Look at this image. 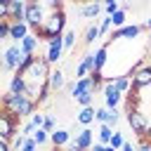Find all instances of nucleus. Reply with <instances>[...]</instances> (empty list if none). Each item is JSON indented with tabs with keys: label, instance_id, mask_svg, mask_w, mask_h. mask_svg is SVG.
Wrapping results in <instances>:
<instances>
[{
	"label": "nucleus",
	"instance_id": "obj_1",
	"mask_svg": "<svg viewBox=\"0 0 151 151\" xmlns=\"http://www.w3.org/2000/svg\"><path fill=\"white\" fill-rule=\"evenodd\" d=\"M2 111L31 120V116L38 111V104H35L33 99H28L26 94H12V92H7V94L2 97Z\"/></svg>",
	"mask_w": 151,
	"mask_h": 151
},
{
	"label": "nucleus",
	"instance_id": "obj_2",
	"mask_svg": "<svg viewBox=\"0 0 151 151\" xmlns=\"http://www.w3.org/2000/svg\"><path fill=\"white\" fill-rule=\"evenodd\" d=\"M66 31H68V28H66V12H57V14H52V17L45 19V24L35 31V35L47 42V40H52V38L64 35Z\"/></svg>",
	"mask_w": 151,
	"mask_h": 151
},
{
	"label": "nucleus",
	"instance_id": "obj_3",
	"mask_svg": "<svg viewBox=\"0 0 151 151\" xmlns=\"http://www.w3.org/2000/svg\"><path fill=\"white\" fill-rule=\"evenodd\" d=\"M19 116H14V113H7V111H2L0 113V139H12L14 134H19L21 130H19Z\"/></svg>",
	"mask_w": 151,
	"mask_h": 151
},
{
	"label": "nucleus",
	"instance_id": "obj_4",
	"mask_svg": "<svg viewBox=\"0 0 151 151\" xmlns=\"http://www.w3.org/2000/svg\"><path fill=\"white\" fill-rule=\"evenodd\" d=\"M24 52H21V47L19 45H9L7 50H5V59H2V66H5V71H12V73H17L21 66H24Z\"/></svg>",
	"mask_w": 151,
	"mask_h": 151
},
{
	"label": "nucleus",
	"instance_id": "obj_5",
	"mask_svg": "<svg viewBox=\"0 0 151 151\" xmlns=\"http://www.w3.org/2000/svg\"><path fill=\"white\" fill-rule=\"evenodd\" d=\"M45 12H42V7H40V2H26V17H24V21L31 26V31L35 33L42 24H45Z\"/></svg>",
	"mask_w": 151,
	"mask_h": 151
},
{
	"label": "nucleus",
	"instance_id": "obj_6",
	"mask_svg": "<svg viewBox=\"0 0 151 151\" xmlns=\"http://www.w3.org/2000/svg\"><path fill=\"white\" fill-rule=\"evenodd\" d=\"M144 31H146V24H127V26H123V28H113L111 35H109V40H106V45H111L113 40H120V38L132 40V38H137V35L144 33Z\"/></svg>",
	"mask_w": 151,
	"mask_h": 151
},
{
	"label": "nucleus",
	"instance_id": "obj_7",
	"mask_svg": "<svg viewBox=\"0 0 151 151\" xmlns=\"http://www.w3.org/2000/svg\"><path fill=\"white\" fill-rule=\"evenodd\" d=\"M127 125L132 127V132L142 139V137H146V132H149V120L144 118V113L139 111V109H127Z\"/></svg>",
	"mask_w": 151,
	"mask_h": 151
},
{
	"label": "nucleus",
	"instance_id": "obj_8",
	"mask_svg": "<svg viewBox=\"0 0 151 151\" xmlns=\"http://www.w3.org/2000/svg\"><path fill=\"white\" fill-rule=\"evenodd\" d=\"M47 45V50H45V61L50 64V66H54L61 57H64V35H59V38H52V40H47L45 42Z\"/></svg>",
	"mask_w": 151,
	"mask_h": 151
},
{
	"label": "nucleus",
	"instance_id": "obj_9",
	"mask_svg": "<svg viewBox=\"0 0 151 151\" xmlns=\"http://www.w3.org/2000/svg\"><path fill=\"white\" fill-rule=\"evenodd\" d=\"M26 2L24 0H7V21H24Z\"/></svg>",
	"mask_w": 151,
	"mask_h": 151
},
{
	"label": "nucleus",
	"instance_id": "obj_10",
	"mask_svg": "<svg viewBox=\"0 0 151 151\" xmlns=\"http://www.w3.org/2000/svg\"><path fill=\"white\" fill-rule=\"evenodd\" d=\"M120 101H123V94L116 90V85H104V106L118 111Z\"/></svg>",
	"mask_w": 151,
	"mask_h": 151
},
{
	"label": "nucleus",
	"instance_id": "obj_11",
	"mask_svg": "<svg viewBox=\"0 0 151 151\" xmlns=\"http://www.w3.org/2000/svg\"><path fill=\"white\" fill-rule=\"evenodd\" d=\"M149 85H151V64H144L132 76V87L134 90H142V87H149Z\"/></svg>",
	"mask_w": 151,
	"mask_h": 151
},
{
	"label": "nucleus",
	"instance_id": "obj_12",
	"mask_svg": "<svg viewBox=\"0 0 151 151\" xmlns=\"http://www.w3.org/2000/svg\"><path fill=\"white\" fill-rule=\"evenodd\" d=\"M97 120H99V125H109V127H113V125L120 120V113L113 111V109L101 106V109H97Z\"/></svg>",
	"mask_w": 151,
	"mask_h": 151
},
{
	"label": "nucleus",
	"instance_id": "obj_13",
	"mask_svg": "<svg viewBox=\"0 0 151 151\" xmlns=\"http://www.w3.org/2000/svg\"><path fill=\"white\" fill-rule=\"evenodd\" d=\"M92 137H94L92 130H90V127H83V130L76 132V139H73V142H76V146H78L80 151H92V146H94V144H92Z\"/></svg>",
	"mask_w": 151,
	"mask_h": 151
},
{
	"label": "nucleus",
	"instance_id": "obj_14",
	"mask_svg": "<svg viewBox=\"0 0 151 151\" xmlns=\"http://www.w3.org/2000/svg\"><path fill=\"white\" fill-rule=\"evenodd\" d=\"M40 42H42V40H40V38L35 35V33H31V35H28L26 40H21V42H19V47H21L24 57H31V54H35V52H38Z\"/></svg>",
	"mask_w": 151,
	"mask_h": 151
},
{
	"label": "nucleus",
	"instance_id": "obj_15",
	"mask_svg": "<svg viewBox=\"0 0 151 151\" xmlns=\"http://www.w3.org/2000/svg\"><path fill=\"white\" fill-rule=\"evenodd\" d=\"M50 142H52L54 149H64V146H68L73 139H71V132H68V130H54V132L50 134Z\"/></svg>",
	"mask_w": 151,
	"mask_h": 151
},
{
	"label": "nucleus",
	"instance_id": "obj_16",
	"mask_svg": "<svg viewBox=\"0 0 151 151\" xmlns=\"http://www.w3.org/2000/svg\"><path fill=\"white\" fill-rule=\"evenodd\" d=\"M76 120L83 125V127H90L94 120H97V109L94 106H87V109H80L78 111V116H76Z\"/></svg>",
	"mask_w": 151,
	"mask_h": 151
},
{
	"label": "nucleus",
	"instance_id": "obj_17",
	"mask_svg": "<svg viewBox=\"0 0 151 151\" xmlns=\"http://www.w3.org/2000/svg\"><path fill=\"white\" fill-rule=\"evenodd\" d=\"M101 9H104L101 2H87V5H80V7H78L80 17H85V19H94V17H99Z\"/></svg>",
	"mask_w": 151,
	"mask_h": 151
},
{
	"label": "nucleus",
	"instance_id": "obj_18",
	"mask_svg": "<svg viewBox=\"0 0 151 151\" xmlns=\"http://www.w3.org/2000/svg\"><path fill=\"white\" fill-rule=\"evenodd\" d=\"M50 87L57 92V90H61V87H66V80H64V71L61 68H52V73H50Z\"/></svg>",
	"mask_w": 151,
	"mask_h": 151
},
{
	"label": "nucleus",
	"instance_id": "obj_19",
	"mask_svg": "<svg viewBox=\"0 0 151 151\" xmlns=\"http://www.w3.org/2000/svg\"><path fill=\"white\" fill-rule=\"evenodd\" d=\"M106 57H109V45H101L94 52V73H101V68L106 64Z\"/></svg>",
	"mask_w": 151,
	"mask_h": 151
},
{
	"label": "nucleus",
	"instance_id": "obj_20",
	"mask_svg": "<svg viewBox=\"0 0 151 151\" xmlns=\"http://www.w3.org/2000/svg\"><path fill=\"white\" fill-rule=\"evenodd\" d=\"M7 92H12V94H24L26 92V80L21 78V76H12V80H9V87H7Z\"/></svg>",
	"mask_w": 151,
	"mask_h": 151
},
{
	"label": "nucleus",
	"instance_id": "obj_21",
	"mask_svg": "<svg viewBox=\"0 0 151 151\" xmlns=\"http://www.w3.org/2000/svg\"><path fill=\"white\" fill-rule=\"evenodd\" d=\"M101 35V31H99V24H90L87 26V31H85V38H83V42L85 45H92L97 38Z\"/></svg>",
	"mask_w": 151,
	"mask_h": 151
},
{
	"label": "nucleus",
	"instance_id": "obj_22",
	"mask_svg": "<svg viewBox=\"0 0 151 151\" xmlns=\"http://www.w3.org/2000/svg\"><path fill=\"white\" fill-rule=\"evenodd\" d=\"M111 139H113V127H109V125H99V144L109 146Z\"/></svg>",
	"mask_w": 151,
	"mask_h": 151
},
{
	"label": "nucleus",
	"instance_id": "obj_23",
	"mask_svg": "<svg viewBox=\"0 0 151 151\" xmlns=\"http://www.w3.org/2000/svg\"><path fill=\"white\" fill-rule=\"evenodd\" d=\"M76 101L83 106V109H87V106H92V101H94V90H87V92H80L78 97H76Z\"/></svg>",
	"mask_w": 151,
	"mask_h": 151
},
{
	"label": "nucleus",
	"instance_id": "obj_24",
	"mask_svg": "<svg viewBox=\"0 0 151 151\" xmlns=\"http://www.w3.org/2000/svg\"><path fill=\"white\" fill-rule=\"evenodd\" d=\"M73 47H76V31L68 28V31L64 33V52H71Z\"/></svg>",
	"mask_w": 151,
	"mask_h": 151
},
{
	"label": "nucleus",
	"instance_id": "obj_25",
	"mask_svg": "<svg viewBox=\"0 0 151 151\" xmlns=\"http://www.w3.org/2000/svg\"><path fill=\"white\" fill-rule=\"evenodd\" d=\"M111 19H113V26H116V28H123V26H127V24H125V19H127L125 9H118V12H116Z\"/></svg>",
	"mask_w": 151,
	"mask_h": 151
},
{
	"label": "nucleus",
	"instance_id": "obj_26",
	"mask_svg": "<svg viewBox=\"0 0 151 151\" xmlns=\"http://www.w3.org/2000/svg\"><path fill=\"white\" fill-rule=\"evenodd\" d=\"M111 26H113V19H111V17L99 19V31H101V35H111Z\"/></svg>",
	"mask_w": 151,
	"mask_h": 151
},
{
	"label": "nucleus",
	"instance_id": "obj_27",
	"mask_svg": "<svg viewBox=\"0 0 151 151\" xmlns=\"http://www.w3.org/2000/svg\"><path fill=\"white\" fill-rule=\"evenodd\" d=\"M118 9H120V2H116V0H106V2H104V12H106V17H113Z\"/></svg>",
	"mask_w": 151,
	"mask_h": 151
},
{
	"label": "nucleus",
	"instance_id": "obj_28",
	"mask_svg": "<svg viewBox=\"0 0 151 151\" xmlns=\"http://www.w3.org/2000/svg\"><path fill=\"white\" fill-rule=\"evenodd\" d=\"M33 139H35V144H38V146H42V144L50 139V132L40 127V130H35V132H33Z\"/></svg>",
	"mask_w": 151,
	"mask_h": 151
},
{
	"label": "nucleus",
	"instance_id": "obj_29",
	"mask_svg": "<svg viewBox=\"0 0 151 151\" xmlns=\"http://www.w3.org/2000/svg\"><path fill=\"white\" fill-rule=\"evenodd\" d=\"M109 146H113V149H123V146H125V137H123V132H113V139H111Z\"/></svg>",
	"mask_w": 151,
	"mask_h": 151
},
{
	"label": "nucleus",
	"instance_id": "obj_30",
	"mask_svg": "<svg viewBox=\"0 0 151 151\" xmlns=\"http://www.w3.org/2000/svg\"><path fill=\"white\" fill-rule=\"evenodd\" d=\"M31 123L35 125V130H40V127L45 125V113H40V111H35V113L31 116Z\"/></svg>",
	"mask_w": 151,
	"mask_h": 151
},
{
	"label": "nucleus",
	"instance_id": "obj_31",
	"mask_svg": "<svg viewBox=\"0 0 151 151\" xmlns=\"http://www.w3.org/2000/svg\"><path fill=\"white\" fill-rule=\"evenodd\" d=\"M26 139H28V137H24V134H14V137L9 139V144H12V149H21V146L26 144Z\"/></svg>",
	"mask_w": 151,
	"mask_h": 151
},
{
	"label": "nucleus",
	"instance_id": "obj_32",
	"mask_svg": "<svg viewBox=\"0 0 151 151\" xmlns=\"http://www.w3.org/2000/svg\"><path fill=\"white\" fill-rule=\"evenodd\" d=\"M33 132H35V125L28 120V123L21 125V132H19V134H24V137H33Z\"/></svg>",
	"mask_w": 151,
	"mask_h": 151
},
{
	"label": "nucleus",
	"instance_id": "obj_33",
	"mask_svg": "<svg viewBox=\"0 0 151 151\" xmlns=\"http://www.w3.org/2000/svg\"><path fill=\"white\" fill-rule=\"evenodd\" d=\"M54 125H57L54 118H52V116H45V125H42V130H47V132L52 134V132H54Z\"/></svg>",
	"mask_w": 151,
	"mask_h": 151
},
{
	"label": "nucleus",
	"instance_id": "obj_34",
	"mask_svg": "<svg viewBox=\"0 0 151 151\" xmlns=\"http://www.w3.org/2000/svg\"><path fill=\"white\" fill-rule=\"evenodd\" d=\"M35 149H38L35 139H33V137H28V139H26V144H24V146H21L19 151H35Z\"/></svg>",
	"mask_w": 151,
	"mask_h": 151
},
{
	"label": "nucleus",
	"instance_id": "obj_35",
	"mask_svg": "<svg viewBox=\"0 0 151 151\" xmlns=\"http://www.w3.org/2000/svg\"><path fill=\"white\" fill-rule=\"evenodd\" d=\"M120 151H139V149H137V146H132V144H130V142H125V146H123V149H120Z\"/></svg>",
	"mask_w": 151,
	"mask_h": 151
},
{
	"label": "nucleus",
	"instance_id": "obj_36",
	"mask_svg": "<svg viewBox=\"0 0 151 151\" xmlns=\"http://www.w3.org/2000/svg\"><path fill=\"white\" fill-rule=\"evenodd\" d=\"M104 151H118V149H113V146H106V149H104Z\"/></svg>",
	"mask_w": 151,
	"mask_h": 151
},
{
	"label": "nucleus",
	"instance_id": "obj_37",
	"mask_svg": "<svg viewBox=\"0 0 151 151\" xmlns=\"http://www.w3.org/2000/svg\"><path fill=\"white\" fill-rule=\"evenodd\" d=\"M146 137H149V139H151V123H149V132H146Z\"/></svg>",
	"mask_w": 151,
	"mask_h": 151
},
{
	"label": "nucleus",
	"instance_id": "obj_38",
	"mask_svg": "<svg viewBox=\"0 0 151 151\" xmlns=\"http://www.w3.org/2000/svg\"><path fill=\"white\" fill-rule=\"evenodd\" d=\"M149 42H151V35H149Z\"/></svg>",
	"mask_w": 151,
	"mask_h": 151
},
{
	"label": "nucleus",
	"instance_id": "obj_39",
	"mask_svg": "<svg viewBox=\"0 0 151 151\" xmlns=\"http://www.w3.org/2000/svg\"><path fill=\"white\" fill-rule=\"evenodd\" d=\"M52 151H59V149H52Z\"/></svg>",
	"mask_w": 151,
	"mask_h": 151
},
{
	"label": "nucleus",
	"instance_id": "obj_40",
	"mask_svg": "<svg viewBox=\"0 0 151 151\" xmlns=\"http://www.w3.org/2000/svg\"><path fill=\"white\" fill-rule=\"evenodd\" d=\"M139 151H142V149H139Z\"/></svg>",
	"mask_w": 151,
	"mask_h": 151
}]
</instances>
